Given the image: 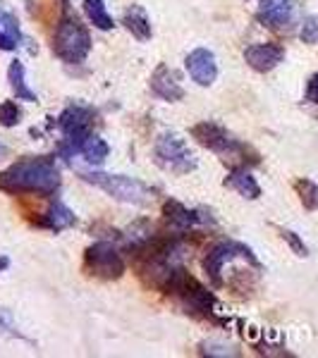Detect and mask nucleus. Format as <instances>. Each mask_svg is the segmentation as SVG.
I'll return each instance as SVG.
<instances>
[{"label": "nucleus", "instance_id": "nucleus-21", "mask_svg": "<svg viewBox=\"0 0 318 358\" xmlns=\"http://www.w3.org/2000/svg\"><path fill=\"white\" fill-rule=\"evenodd\" d=\"M22 120V110L15 101H3L0 103V124L3 127H15L20 124Z\"/></svg>", "mask_w": 318, "mask_h": 358}, {"label": "nucleus", "instance_id": "nucleus-20", "mask_svg": "<svg viewBox=\"0 0 318 358\" xmlns=\"http://www.w3.org/2000/svg\"><path fill=\"white\" fill-rule=\"evenodd\" d=\"M294 189H297L306 210H318V184H314L311 179H299V182L294 184Z\"/></svg>", "mask_w": 318, "mask_h": 358}, {"label": "nucleus", "instance_id": "nucleus-17", "mask_svg": "<svg viewBox=\"0 0 318 358\" xmlns=\"http://www.w3.org/2000/svg\"><path fill=\"white\" fill-rule=\"evenodd\" d=\"M74 222H77V215H74L65 203H60V201H55V203L48 208V213H46V217L41 220L43 227L53 229V232H62V229L72 227Z\"/></svg>", "mask_w": 318, "mask_h": 358}, {"label": "nucleus", "instance_id": "nucleus-23", "mask_svg": "<svg viewBox=\"0 0 318 358\" xmlns=\"http://www.w3.org/2000/svg\"><path fill=\"white\" fill-rule=\"evenodd\" d=\"M280 234H282V239H285L287 244L292 246V251L297 253V256H306V246H304V241L299 239L297 234L290 232V229H280Z\"/></svg>", "mask_w": 318, "mask_h": 358}, {"label": "nucleus", "instance_id": "nucleus-9", "mask_svg": "<svg viewBox=\"0 0 318 358\" xmlns=\"http://www.w3.org/2000/svg\"><path fill=\"white\" fill-rule=\"evenodd\" d=\"M244 60L256 72H270L285 60V48L277 43H256L244 50Z\"/></svg>", "mask_w": 318, "mask_h": 358}, {"label": "nucleus", "instance_id": "nucleus-25", "mask_svg": "<svg viewBox=\"0 0 318 358\" xmlns=\"http://www.w3.org/2000/svg\"><path fill=\"white\" fill-rule=\"evenodd\" d=\"M8 265H10V258H0V270H5V268H8Z\"/></svg>", "mask_w": 318, "mask_h": 358}, {"label": "nucleus", "instance_id": "nucleus-3", "mask_svg": "<svg viewBox=\"0 0 318 358\" xmlns=\"http://www.w3.org/2000/svg\"><path fill=\"white\" fill-rule=\"evenodd\" d=\"M91 50V36L89 31L79 24L72 17H65V20L57 24L55 36H53V53L60 57L67 65H77V62H84L86 55Z\"/></svg>", "mask_w": 318, "mask_h": 358}, {"label": "nucleus", "instance_id": "nucleus-16", "mask_svg": "<svg viewBox=\"0 0 318 358\" xmlns=\"http://www.w3.org/2000/svg\"><path fill=\"white\" fill-rule=\"evenodd\" d=\"M20 22L13 13L0 10V50H15L20 45Z\"/></svg>", "mask_w": 318, "mask_h": 358}, {"label": "nucleus", "instance_id": "nucleus-10", "mask_svg": "<svg viewBox=\"0 0 318 358\" xmlns=\"http://www.w3.org/2000/svg\"><path fill=\"white\" fill-rule=\"evenodd\" d=\"M151 91L167 103H175V101H182L184 98L180 77L175 74V69H170L167 65L155 67V72L151 74Z\"/></svg>", "mask_w": 318, "mask_h": 358}, {"label": "nucleus", "instance_id": "nucleus-15", "mask_svg": "<svg viewBox=\"0 0 318 358\" xmlns=\"http://www.w3.org/2000/svg\"><path fill=\"white\" fill-rule=\"evenodd\" d=\"M8 82H10V89H13V94L17 96V101H29V103L36 101V91L29 89V84H27V79H25V65H22L20 60L10 62Z\"/></svg>", "mask_w": 318, "mask_h": 358}, {"label": "nucleus", "instance_id": "nucleus-19", "mask_svg": "<svg viewBox=\"0 0 318 358\" xmlns=\"http://www.w3.org/2000/svg\"><path fill=\"white\" fill-rule=\"evenodd\" d=\"M84 13L91 20V24H94L96 29H101V31L113 29V17L108 15L103 0H84Z\"/></svg>", "mask_w": 318, "mask_h": 358}, {"label": "nucleus", "instance_id": "nucleus-24", "mask_svg": "<svg viewBox=\"0 0 318 358\" xmlns=\"http://www.w3.org/2000/svg\"><path fill=\"white\" fill-rule=\"evenodd\" d=\"M306 98L318 106V74H314V77H311V82H309V86H306Z\"/></svg>", "mask_w": 318, "mask_h": 358}, {"label": "nucleus", "instance_id": "nucleus-12", "mask_svg": "<svg viewBox=\"0 0 318 358\" xmlns=\"http://www.w3.org/2000/svg\"><path fill=\"white\" fill-rule=\"evenodd\" d=\"M292 13H294L292 0H261L256 17L265 27H285L292 20Z\"/></svg>", "mask_w": 318, "mask_h": 358}, {"label": "nucleus", "instance_id": "nucleus-4", "mask_svg": "<svg viewBox=\"0 0 318 358\" xmlns=\"http://www.w3.org/2000/svg\"><path fill=\"white\" fill-rule=\"evenodd\" d=\"M153 158L155 165L160 170L170 172V175H187L196 167L194 153L189 151V146L184 143V138H180L175 131H165L158 136L153 146Z\"/></svg>", "mask_w": 318, "mask_h": 358}, {"label": "nucleus", "instance_id": "nucleus-11", "mask_svg": "<svg viewBox=\"0 0 318 358\" xmlns=\"http://www.w3.org/2000/svg\"><path fill=\"white\" fill-rule=\"evenodd\" d=\"M201 210H189L187 206L177 203V201H167L163 206V215L165 220L170 222L172 229H177V232H187V229H192L194 224L199 222H213L211 215H199Z\"/></svg>", "mask_w": 318, "mask_h": 358}, {"label": "nucleus", "instance_id": "nucleus-26", "mask_svg": "<svg viewBox=\"0 0 318 358\" xmlns=\"http://www.w3.org/2000/svg\"><path fill=\"white\" fill-rule=\"evenodd\" d=\"M5 153H8V148H5V146H0V158H3Z\"/></svg>", "mask_w": 318, "mask_h": 358}, {"label": "nucleus", "instance_id": "nucleus-13", "mask_svg": "<svg viewBox=\"0 0 318 358\" xmlns=\"http://www.w3.org/2000/svg\"><path fill=\"white\" fill-rule=\"evenodd\" d=\"M225 187L235 189L240 196H244V199H258L261 196V187H258V182L251 177V172H247L244 167H235L233 172L228 175V179H225Z\"/></svg>", "mask_w": 318, "mask_h": 358}, {"label": "nucleus", "instance_id": "nucleus-14", "mask_svg": "<svg viewBox=\"0 0 318 358\" xmlns=\"http://www.w3.org/2000/svg\"><path fill=\"white\" fill-rule=\"evenodd\" d=\"M123 24L127 27V31L132 34L134 38H139V41H148L151 38V22H148V15L146 10L141 8V5H132L130 10L125 13V20Z\"/></svg>", "mask_w": 318, "mask_h": 358}, {"label": "nucleus", "instance_id": "nucleus-8", "mask_svg": "<svg viewBox=\"0 0 318 358\" xmlns=\"http://www.w3.org/2000/svg\"><path fill=\"white\" fill-rule=\"evenodd\" d=\"M184 65H187L189 77H192L199 86H211L216 82L218 62H216V55H213L208 48L192 50V53L187 55V60H184Z\"/></svg>", "mask_w": 318, "mask_h": 358}, {"label": "nucleus", "instance_id": "nucleus-6", "mask_svg": "<svg viewBox=\"0 0 318 358\" xmlns=\"http://www.w3.org/2000/svg\"><path fill=\"white\" fill-rule=\"evenodd\" d=\"M84 265L89 275L98 280H120L125 275V261L111 241H96L94 246L86 248Z\"/></svg>", "mask_w": 318, "mask_h": 358}, {"label": "nucleus", "instance_id": "nucleus-22", "mask_svg": "<svg viewBox=\"0 0 318 358\" xmlns=\"http://www.w3.org/2000/svg\"><path fill=\"white\" fill-rule=\"evenodd\" d=\"M302 41L304 43H316L318 41V20L316 17H309L302 24Z\"/></svg>", "mask_w": 318, "mask_h": 358}, {"label": "nucleus", "instance_id": "nucleus-1", "mask_svg": "<svg viewBox=\"0 0 318 358\" xmlns=\"http://www.w3.org/2000/svg\"><path fill=\"white\" fill-rule=\"evenodd\" d=\"M60 187V170L53 158H22L0 175V189L8 194H53Z\"/></svg>", "mask_w": 318, "mask_h": 358}, {"label": "nucleus", "instance_id": "nucleus-5", "mask_svg": "<svg viewBox=\"0 0 318 358\" xmlns=\"http://www.w3.org/2000/svg\"><path fill=\"white\" fill-rule=\"evenodd\" d=\"M192 136L204 148H208V151L221 155L223 160H230V163H242V160H247V151H249V148L237 141V138L221 124L199 122L196 127H192Z\"/></svg>", "mask_w": 318, "mask_h": 358}, {"label": "nucleus", "instance_id": "nucleus-7", "mask_svg": "<svg viewBox=\"0 0 318 358\" xmlns=\"http://www.w3.org/2000/svg\"><path fill=\"white\" fill-rule=\"evenodd\" d=\"M235 258H244V261H249L251 265H256V268H258V261H256V256L251 253V248L244 246V244H240V241H223V244L213 246L211 251L206 253L204 270H206V275L211 277V282L216 287L223 285V277L221 275H223L225 263H233Z\"/></svg>", "mask_w": 318, "mask_h": 358}, {"label": "nucleus", "instance_id": "nucleus-2", "mask_svg": "<svg viewBox=\"0 0 318 358\" xmlns=\"http://www.w3.org/2000/svg\"><path fill=\"white\" fill-rule=\"evenodd\" d=\"M86 182L98 187L101 192L113 196L115 201H123V203L132 206H146L153 201L151 187H146L144 182H139L134 177L125 175H106V172H84L82 175Z\"/></svg>", "mask_w": 318, "mask_h": 358}, {"label": "nucleus", "instance_id": "nucleus-18", "mask_svg": "<svg viewBox=\"0 0 318 358\" xmlns=\"http://www.w3.org/2000/svg\"><path fill=\"white\" fill-rule=\"evenodd\" d=\"M79 153L84 155L86 163H91V165H103V160L108 158L111 148H108V143L103 141V138H98V136L91 134V136L82 143V146H79Z\"/></svg>", "mask_w": 318, "mask_h": 358}]
</instances>
